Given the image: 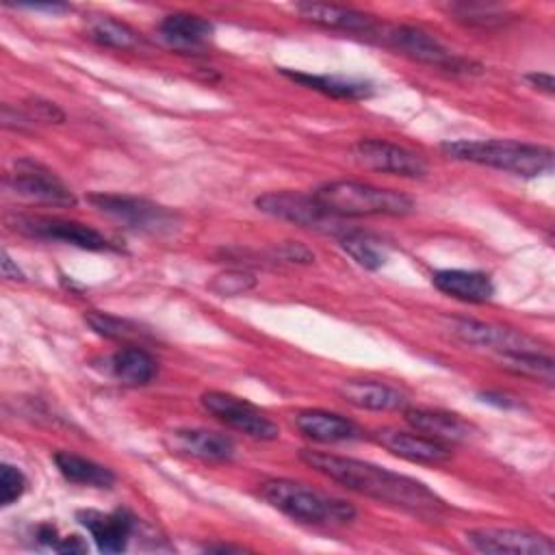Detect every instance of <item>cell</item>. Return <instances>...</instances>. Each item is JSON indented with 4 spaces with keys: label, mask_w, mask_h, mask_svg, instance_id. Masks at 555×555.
I'll return each instance as SVG.
<instances>
[{
    "label": "cell",
    "mask_w": 555,
    "mask_h": 555,
    "mask_svg": "<svg viewBox=\"0 0 555 555\" xmlns=\"http://www.w3.org/2000/svg\"><path fill=\"white\" fill-rule=\"evenodd\" d=\"M299 457L312 470L345 486L347 490L371 496L375 501L399 507L403 512H410L423 518H436L438 514L444 512V501L434 490H429L423 481L412 479L408 475L388 470L384 466H377L364 460L343 457V455L312 451V449L299 451Z\"/></svg>",
    "instance_id": "obj_1"
},
{
    "label": "cell",
    "mask_w": 555,
    "mask_h": 555,
    "mask_svg": "<svg viewBox=\"0 0 555 555\" xmlns=\"http://www.w3.org/2000/svg\"><path fill=\"white\" fill-rule=\"evenodd\" d=\"M442 152L449 158L494 167L514 176L535 178L553 169V150L535 143H520L509 139H486V141H447Z\"/></svg>",
    "instance_id": "obj_2"
},
{
    "label": "cell",
    "mask_w": 555,
    "mask_h": 555,
    "mask_svg": "<svg viewBox=\"0 0 555 555\" xmlns=\"http://www.w3.org/2000/svg\"><path fill=\"white\" fill-rule=\"evenodd\" d=\"M260 496L278 512L304 525H347L356 518V509L347 501L293 479H267L260 486Z\"/></svg>",
    "instance_id": "obj_3"
},
{
    "label": "cell",
    "mask_w": 555,
    "mask_h": 555,
    "mask_svg": "<svg viewBox=\"0 0 555 555\" xmlns=\"http://www.w3.org/2000/svg\"><path fill=\"white\" fill-rule=\"evenodd\" d=\"M312 195L340 219L371 215L403 217L414 210V202L405 193L360 180H332L321 184Z\"/></svg>",
    "instance_id": "obj_4"
},
{
    "label": "cell",
    "mask_w": 555,
    "mask_h": 555,
    "mask_svg": "<svg viewBox=\"0 0 555 555\" xmlns=\"http://www.w3.org/2000/svg\"><path fill=\"white\" fill-rule=\"evenodd\" d=\"M254 204L260 212L295 223L306 230L334 236H343L347 230H351L345 225V219L332 215L325 206H321V202L312 193L308 195L299 191H271L258 195Z\"/></svg>",
    "instance_id": "obj_5"
},
{
    "label": "cell",
    "mask_w": 555,
    "mask_h": 555,
    "mask_svg": "<svg viewBox=\"0 0 555 555\" xmlns=\"http://www.w3.org/2000/svg\"><path fill=\"white\" fill-rule=\"evenodd\" d=\"M100 212L119 221L124 228L147 234H165L178 225V215L167 206L154 204L145 197L121 193H91L87 197Z\"/></svg>",
    "instance_id": "obj_6"
},
{
    "label": "cell",
    "mask_w": 555,
    "mask_h": 555,
    "mask_svg": "<svg viewBox=\"0 0 555 555\" xmlns=\"http://www.w3.org/2000/svg\"><path fill=\"white\" fill-rule=\"evenodd\" d=\"M384 41L399 54L438 69L475 72L473 67H477L473 61L457 56L455 52L444 48L434 35L416 26H390L384 30Z\"/></svg>",
    "instance_id": "obj_7"
},
{
    "label": "cell",
    "mask_w": 555,
    "mask_h": 555,
    "mask_svg": "<svg viewBox=\"0 0 555 555\" xmlns=\"http://www.w3.org/2000/svg\"><path fill=\"white\" fill-rule=\"evenodd\" d=\"M202 408L217 421L256 440H275L280 427L249 401L221 390H208L199 397Z\"/></svg>",
    "instance_id": "obj_8"
},
{
    "label": "cell",
    "mask_w": 555,
    "mask_h": 555,
    "mask_svg": "<svg viewBox=\"0 0 555 555\" xmlns=\"http://www.w3.org/2000/svg\"><path fill=\"white\" fill-rule=\"evenodd\" d=\"M9 184L20 197L28 202L63 208L76 206L78 202L74 191L54 171L30 158H22L15 163L13 171L9 173Z\"/></svg>",
    "instance_id": "obj_9"
},
{
    "label": "cell",
    "mask_w": 555,
    "mask_h": 555,
    "mask_svg": "<svg viewBox=\"0 0 555 555\" xmlns=\"http://www.w3.org/2000/svg\"><path fill=\"white\" fill-rule=\"evenodd\" d=\"M353 160L371 171L392 173L401 178H423L427 173V163L416 152L384 141V139H362L351 147Z\"/></svg>",
    "instance_id": "obj_10"
},
{
    "label": "cell",
    "mask_w": 555,
    "mask_h": 555,
    "mask_svg": "<svg viewBox=\"0 0 555 555\" xmlns=\"http://www.w3.org/2000/svg\"><path fill=\"white\" fill-rule=\"evenodd\" d=\"M451 332L466 345L483 347L490 351H496L499 356L505 353H546L542 345L516 330L475 321V319H457L451 323Z\"/></svg>",
    "instance_id": "obj_11"
},
{
    "label": "cell",
    "mask_w": 555,
    "mask_h": 555,
    "mask_svg": "<svg viewBox=\"0 0 555 555\" xmlns=\"http://www.w3.org/2000/svg\"><path fill=\"white\" fill-rule=\"evenodd\" d=\"M15 230H20L26 236L43 238V241H59L65 245H74L89 251H106L113 249V243L100 234L98 230L78 223L67 221L59 217H17Z\"/></svg>",
    "instance_id": "obj_12"
},
{
    "label": "cell",
    "mask_w": 555,
    "mask_h": 555,
    "mask_svg": "<svg viewBox=\"0 0 555 555\" xmlns=\"http://www.w3.org/2000/svg\"><path fill=\"white\" fill-rule=\"evenodd\" d=\"M466 542L479 553L553 555L555 544L542 533L514 527H479L466 531Z\"/></svg>",
    "instance_id": "obj_13"
},
{
    "label": "cell",
    "mask_w": 555,
    "mask_h": 555,
    "mask_svg": "<svg viewBox=\"0 0 555 555\" xmlns=\"http://www.w3.org/2000/svg\"><path fill=\"white\" fill-rule=\"evenodd\" d=\"M165 444L171 453L221 464L234 457V442L225 434L210 429H173L165 436Z\"/></svg>",
    "instance_id": "obj_14"
},
{
    "label": "cell",
    "mask_w": 555,
    "mask_h": 555,
    "mask_svg": "<svg viewBox=\"0 0 555 555\" xmlns=\"http://www.w3.org/2000/svg\"><path fill=\"white\" fill-rule=\"evenodd\" d=\"M373 440L390 451L397 457H403L408 462L416 464H442L451 457V449L442 442H436L418 431H401V429H377L373 434Z\"/></svg>",
    "instance_id": "obj_15"
},
{
    "label": "cell",
    "mask_w": 555,
    "mask_h": 555,
    "mask_svg": "<svg viewBox=\"0 0 555 555\" xmlns=\"http://www.w3.org/2000/svg\"><path fill=\"white\" fill-rule=\"evenodd\" d=\"M212 33V24L193 13H171L158 24V35L165 46L182 54H204Z\"/></svg>",
    "instance_id": "obj_16"
},
{
    "label": "cell",
    "mask_w": 555,
    "mask_h": 555,
    "mask_svg": "<svg viewBox=\"0 0 555 555\" xmlns=\"http://www.w3.org/2000/svg\"><path fill=\"white\" fill-rule=\"evenodd\" d=\"M80 525L91 533L102 553H121L134 531V516L126 509L102 514L95 509L78 512Z\"/></svg>",
    "instance_id": "obj_17"
},
{
    "label": "cell",
    "mask_w": 555,
    "mask_h": 555,
    "mask_svg": "<svg viewBox=\"0 0 555 555\" xmlns=\"http://www.w3.org/2000/svg\"><path fill=\"white\" fill-rule=\"evenodd\" d=\"M405 423L414 431H418L436 442H442L447 447L466 442L475 431V427L468 421H464L462 416L442 412V410H427V408L405 410Z\"/></svg>",
    "instance_id": "obj_18"
},
{
    "label": "cell",
    "mask_w": 555,
    "mask_h": 555,
    "mask_svg": "<svg viewBox=\"0 0 555 555\" xmlns=\"http://www.w3.org/2000/svg\"><path fill=\"white\" fill-rule=\"evenodd\" d=\"M295 11L306 20L323 28L345 30V33H373L375 20L358 9L327 2H299Z\"/></svg>",
    "instance_id": "obj_19"
},
{
    "label": "cell",
    "mask_w": 555,
    "mask_h": 555,
    "mask_svg": "<svg viewBox=\"0 0 555 555\" xmlns=\"http://www.w3.org/2000/svg\"><path fill=\"white\" fill-rule=\"evenodd\" d=\"M338 395L343 401H347L353 408L375 410V412L403 410L408 403L401 390L373 379H347L340 384Z\"/></svg>",
    "instance_id": "obj_20"
},
{
    "label": "cell",
    "mask_w": 555,
    "mask_h": 555,
    "mask_svg": "<svg viewBox=\"0 0 555 555\" xmlns=\"http://www.w3.org/2000/svg\"><path fill=\"white\" fill-rule=\"evenodd\" d=\"M431 282L444 295L466 304H486L494 295V284L490 275L481 271L444 269V271H436L431 275Z\"/></svg>",
    "instance_id": "obj_21"
},
{
    "label": "cell",
    "mask_w": 555,
    "mask_h": 555,
    "mask_svg": "<svg viewBox=\"0 0 555 555\" xmlns=\"http://www.w3.org/2000/svg\"><path fill=\"white\" fill-rule=\"evenodd\" d=\"M295 427L310 440L334 444V442H347L360 436V429L349 418L325 412V410H304L295 416Z\"/></svg>",
    "instance_id": "obj_22"
},
{
    "label": "cell",
    "mask_w": 555,
    "mask_h": 555,
    "mask_svg": "<svg viewBox=\"0 0 555 555\" xmlns=\"http://www.w3.org/2000/svg\"><path fill=\"white\" fill-rule=\"evenodd\" d=\"M280 72L293 82H299L301 87L319 91L330 98L364 100L373 93V85L360 78H347V76H334V74H306V72H291V69H280Z\"/></svg>",
    "instance_id": "obj_23"
},
{
    "label": "cell",
    "mask_w": 555,
    "mask_h": 555,
    "mask_svg": "<svg viewBox=\"0 0 555 555\" xmlns=\"http://www.w3.org/2000/svg\"><path fill=\"white\" fill-rule=\"evenodd\" d=\"M59 473L72 481V483H78V486H89V488H113L115 483V473L89 457H82V455H76V453H69V451H56L52 455Z\"/></svg>",
    "instance_id": "obj_24"
},
{
    "label": "cell",
    "mask_w": 555,
    "mask_h": 555,
    "mask_svg": "<svg viewBox=\"0 0 555 555\" xmlns=\"http://www.w3.org/2000/svg\"><path fill=\"white\" fill-rule=\"evenodd\" d=\"M156 360L143 347H124L111 358V371L124 386H145L156 375Z\"/></svg>",
    "instance_id": "obj_25"
},
{
    "label": "cell",
    "mask_w": 555,
    "mask_h": 555,
    "mask_svg": "<svg viewBox=\"0 0 555 555\" xmlns=\"http://www.w3.org/2000/svg\"><path fill=\"white\" fill-rule=\"evenodd\" d=\"M87 37L100 46L115 50H134L141 46L139 33L111 15L91 17L87 22Z\"/></svg>",
    "instance_id": "obj_26"
},
{
    "label": "cell",
    "mask_w": 555,
    "mask_h": 555,
    "mask_svg": "<svg viewBox=\"0 0 555 555\" xmlns=\"http://www.w3.org/2000/svg\"><path fill=\"white\" fill-rule=\"evenodd\" d=\"M340 247L364 269H379L386 262V251L382 249V243L366 232L353 228L347 230L340 236Z\"/></svg>",
    "instance_id": "obj_27"
},
{
    "label": "cell",
    "mask_w": 555,
    "mask_h": 555,
    "mask_svg": "<svg viewBox=\"0 0 555 555\" xmlns=\"http://www.w3.org/2000/svg\"><path fill=\"white\" fill-rule=\"evenodd\" d=\"M85 321L89 323V327L100 334V336H106V338H113V340H124V343H130V340H141V338H147V332L130 321V319H121V317H115V314H108V312H98V310H91L85 314Z\"/></svg>",
    "instance_id": "obj_28"
},
{
    "label": "cell",
    "mask_w": 555,
    "mask_h": 555,
    "mask_svg": "<svg viewBox=\"0 0 555 555\" xmlns=\"http://www.w3.org/2000/svg\"><path fill=\"white\" fill-rule=\"evenodd\" d=\"M501 364L516 375L544 384L553 382V358L548 353H505L501 356Z\"/></svg>",
    "instance_id": "obj_29"
},
{
    "label": "cell",
    "mask_w": 555,
    "mask_h": 555,
    "mask_svg": "<svg viewBox=\"0 0 555 555\" xmlns=\"http://www.w3.org/2000/svg\"><path fill=\"white\" fill-rule=\"evenodd\" d=\"M449 13H453L455 20L473 26H490L505 22V9L486 2H453L449 4Z\"/></svg>",
    "instance_id": "obj_30"
},
{
    "label": "cell",
    "mask_w": 555,
    "mask_h": 555,
    "mask_svg": "<svg viewBox=\"0 0 555 555\" xmlns=\"http://www.w3.org/2000/svg\"><path fill=\"white\" fill-rule=\"evenodd\" d=\"M254 286H256V278L247 271H241V269L223 271V273L215 275L208 284V288L219 297H236V295H243V293L251 291Z\"/></svg>",
    "instance_id": "obj_31"
},
{
    "label": "cell",
    "mask_w": 555,
    "mask_h": 555,
    "mask_svg": "<svg viewBox=\"0 0 555 555\" xmlns=\"http://www.w3.org/2000/svg\"><path fill=\"white\" fill-rule=\"evenodd\" d=\"M26 490V477L17 466L2 464L0 466V503L9 507L15 503Z\"/></svg>",
    "instance_id": "obj_32"
},
{
    "label": "cell",
    "mask_w": 555,
    "mask_h": 555,
    "mask_svg": "<svg viewBox=\"0 0 555 555\" xmlns=\"http://www.w3.org/2000/svg\"><path fill=\"white\" fill-rule=\"evenodd\" d=\"M24 111L30 117V121H41V124H61V121H65V113L54 102L43 100V98L26 100Z\"/></svg>",
    "instance_id": "obj_33"
},
{
    "label": "cell",
    "mask_w": 555,
    "mask_h": 555,
    "mask_svg": "<svg viewBox=\"0 0 555 555\" xmlns=\"http://www.w3.org/2000/svg\"><path fill=\"white\" fill-rule=\"evenodd\" d=\"M275 256H278L280 260L297 262V264H310V262H314V254H312L306 245H301V243H297V241H286V243L278 245V247H275Z\"/></svg>",
    "instance_id": "obj_34"
},
{
    "label": "cell",
    "mask_w": 555,
    "mask_h": 555,
    "mask_svg": "<svg viewBox=\"0 0 555 555\" xmlns=\"http://www.w3.org/2000/svg\"><path fill=\"white\" fill-rule=\"evenodd\" d=\"M54 551H59V553H85L87 544L78 535H65V538L59 540Z\"/></svg>",
    "instance_id": "obj_35"
},
{
    "label": "cell",
    "mask_w": 555,
    "mask_h": 555,
    "mask_svg": "<svg viewBox=\"0 0 555 555\" xmlns=\"http://www.w3.org/2000/svg\"><path fill=\"white\" fill-rule=\"evenodd\" d=\"M527 80L535 87V89H542L544 93H553V87H555V80L551 74H542V72H533V74H527Z\"/></svg>",
    "instance_id": "obj_36"
},
{
    "label": "cell",
    "mask_w": 555,
    "mask_h": 555,
    "mask_svg": "<svg viewBox=\"0 0 555 555\" xmlns=\"http://www.w3.org/2000/svg\"><path fill=\"white\" fill-rule=\"evenodd\" d=\"M2 275L7 280H24V273L20 271L17 264H13L9 251H2Z\"/></svg>",
    "instance_id": "obj_37"
},
{
    "label": "cell",
    "mask_w": 555,
    "mask_h": 555,
    "mask_svg": "<svg viewBox=\"0 0 555 555\" xmlns=\"http://www.w3.org/2000/svg\"><path fill=\"white\" fill-rule=\"evenodd\" d=\"M481 397H483V401H488V403H496V405H501V408L518 405L516 401H509V399H507L505 395H501V392H483Z\"/></svg>",
    "instance_id": "obj_38"
},
{
    "label": "cell",
    "mask_w": 555,
    "mask_h": 555,
    "mask_svg": "<svg viewBox=\"0 0 555 555\" xmlns=\"http://www.w3.org/2000/svg\"><path fill=\"white\" fill-rule=\"evenodd\" d=\"M204 551H208V553H243L247 548L245 546H232V544H206Z\"/></svg>",
    "instance_id": "obj_39"
},
{
    "label": "cell",
    "mask_w": 555,
    "mask_h": 555,
    "mask_svg": "<svg viewBox=\"0 0 555 555\" xmlns=\"http://www.w3.org/2000/svg\"><path fill=\"white\" fill-rule=\"evenodd\" d=\"M24 7L33 9V11H52V13H61V11L69 9L67 4H24Z\"/></svg>",
    "instance_id": "obj_40"
}]
</instances>
